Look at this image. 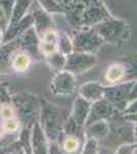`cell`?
Instances as JSON below:
<instances>
[{"label": "cell", "instance_id": "24", "mask_svg": "<svg viewBox=\"0 0 137 154\" xmlns=\"http://www.w3.org/2000/svg\"><path fill=\"white\" fill-rule=\"evenodd\" d=\"M2 41H3V30L0 29V45H1Z\"/></svg>", "mask_w": 137, "mask_h": 154}, {"label": "cell", "instance_id": "13", "mask_svg": "<svg viewBox=\"0 0 137 154\" xmlns=\"http://www.w3.org/2000/svg\"><path fill=\"white\" fill-rule=\"evenodd\" d=\"M32 2H33V0H14L13 9H12L10 19H9L8 26L19 22V20L23 19L26 16Z\"/></svg>", "mask_w": 137, "mask_h": 154}, {"label": "cell", "instance_id": "5", "mask_svg": "<svg viewBox=\"0 0 137 154\" xmlns=\"http://www.w3.org/2000/svg\"><path fill=\"white\" fill-rule=\"evenodd\" d=\"M12 100L16 107V115L19 121L27 123L34 118V114L37 110V103L34 97L29 95H16Z\"/></svg>", "mask_w": 137, "mask_h": 154}, {"label": "cell", "instance_id": "6", "mask_svg": "<svg viewBox=\"0 0 137 154\" xmlns=\"http://www.w3.org/2000/svg\"><path fill=\"white\" fill-rule=\"evenodd\" d=\"M75 78L73 73L68 70L58 71L53 77L50 88L55 95H69L75 88Z\"/></svg>", "mask_w": 137, "mask_h": 154}, {"label": "cell", "instance_id": "19", "mask_svg": "<svg viewBox=\"0 0 137 154\" xmlns=\"http://www.w3.org/2000/svg\"><path fill=\"white\" fill-rule=\"evenodd\" d=\"M14 5V0H0V7L2 8V11H4L7 19H10L12 9H13Z\"/></svg>", "mask_w": 137, "mask_h": 154}, {"label": "cell", "instance_id": "23", "mask_svg": "<svg viewBox=\"0 0 137 154\" xmlns=\"http://www.w3.org/2000/svg\"><path fill=\"white\" fill-rule=\"evenodd\" d=\"M8 23H9V20L7 19L4 11H2V8L0 7V29L3 30V32L5 31L6 28L8 27Z\"/></svg>", "mask_w": 137, "mask_h": 154}, {"label": "cell", "instance_id": "11", "mask_svg": "<svg viewBox=\"0 0 137 154\" xmlns=\"http://www.w3.org/2000/svg\"><path fill=\"white\" fill-rule=\"evenodd\" d=\"M33 27L38 37L42 36L45 32L49 31V30L55 29L53 21L45 11H41V9L36 11L33 14Z\"/></svg>", "mask_w": 137, "mask_h": 154}, {"label": "cell", "instance_id": "14", "mask_svg": "<svg viewBox=\"0 0 137 154\" xmlns=\"http://www.w3.org/2000/svg\"><path fill=\"white\" fill-rule=\"evenodd\" d=\"M32 145H33L34 154H46V143L44 139L43 131L38 125H34L33 137H32Z\"/></svg>", "mask_w": 137, "mask_h": 154}, {"label": "cell", "instance_id": "2", "mask_svg": "<svg viewBox=\"0 0 137 154\" xmlns=\"http://www.w3.org/2000/svg\"><path fill=\"white\" fill-rule=\"evenodd\" d=\"M114 18L101 0H88L80 18V29L93 28L97 24Z\"/></svg>", "mask_w": 137, "mask_h": 154}, {"label": "cell", "instance_id": "10", "mask_svg": "<svg viewBox=\"0 0 137 154\" xmlns=\"http://www.w3.org/2000/svg\"><path fill=\"white\" fill-rule=\"evenodd\" d=\"M17 49H19L17 38L0 45V74L6 72L7 69L10 67L11 57Z\"/></svg>", "mask_w": 137, "mask_h": 154}, {"label": "cell", "instance_id": "15", "mask_svg": "<svg viewBox=\"0 0 137 154\" xmlns=\"http://www.w3.org/2000/svg\"><path fill=\"white\" fill-rule=\"evenodd\" d=\"M103 93V89L98 83H87L81 88V94L87 100H98Z\"/></svg>", "mask_w": 137, "mask_h": 154}, {"label": "cell", "instance_id": "16", "mask_svg": "<svg viewBox=\"0 0 137 154\" xmlns=\"http://www.w3.org/2000/svg\"><path fill=\"white\" fill-rule=\"evenodd\" d=\"M126 67L122 64H115L108 69L106 73V79L111 83L118 82L125 77Z\"/></svg>", "mask_w": 137, "mask_h": 154}, {"label": "cell", "instance_id": "3", "mask_svg": "<svg viewBox=\"0 0 137 154\" xmlns=\"http://www.w3.org/2000/svg\"><path fill=\"white\" fill-rule=\"evenodd\" d=\"M73 51L86 54H95L104 43L100 36L93 28L81 29L72 39Z\"/></svg>", "mask_w": 137, "mask_h": 154}, {"label": "cell", "instance_id": "9", "mask_svg": "<svg viewBox=\"0 0 137 154\" xmlns=\"http://www.w3.org/2000/svg\"><path fill=\"white\" fill-rule=\"evenodd\" d=\"M39 48L44 57L58 51V33L55 29L49 30L39 37Z\"/></svg>", "mask_w": 137, "mask_h": 154}, {"label": "cell", "instance_id": "17", "mask_svg": "<svg viewBox=\"0 0 137 154\" xmlns=\"http://www.w3.org/2000/svg\"><path fill=\"white\" fill-rule=\"evenodd\" d=\"M46 62L49 65L51 69L53 70L61 71V69L64 68L67 62V56H64L59 51H55V53H52L50 54H47L45 56Z\"/></svg>", "mask_w": 137, "mask_h": 154}, {"label": "cell", "instance_id": "22", "mask_svg": "<svg viewBox=\"0 0 137 154\" xmlns=\"http://www.w3.org/2000/svg\"><path fill=\"white\" fill-rule=\"evenodd\" d=\"M9 101H11L10 96L8 95L6 89L3 88V85L0 84V105H2L3 103L9 102Z\"/></svg>", "mask_w": 137, "mask_h": 154}, {"label": "cell", "instance_id": "4", "mask_svg": "<svg viewBox=\"0 0 137 154\" xmlns=\"http://www.w3.org/2000/svg\"><path fill=\"white\" fill-rule=\"evenodd\" d=\"M97 63V59L94 54H86V53H77L73 51L67 56V62L64 69L70 71L71 73H83Z\"/></svg>", "mask_w": 137, "mask_h": 154}, {"label": "cell", "instance_id": "8", "mask_svg": "<svg viewBox=\"0 0 137 154\" xmlns=\"http://www.w3.org/2000/svg\"><path fill=\"white\" fill-rule=\"evenodd\" d=\"M17 39H19V48L21 49L26 51L27 53H29L30 54H33V56H42L40 53V48H39V37L37 35L33 26L30 27Z\"/></svg>", "mask_w": 137, "mask_h": 154}, {"label": "cell", "instance_id": "21", "mask_svg": "<svg viewBox=\"0 0 137 154\" xmlns=\"http://www.w3.org/2000/svg\"><path fill=\"white\" fill-rule=\"evenodd\" d=\"M77 1L78 0H55V2L64 9V12L73 8Z\"/></svg>", "mask_w": 137, "mask_h": 154}, {"label": "cell", "instance_id": "12", "mask_svg": "<svg viewBox=\"0 0 137 154\" xmlns=\"http://www.w3.org/2000/svg\"><path fill=\"white\" fill-rule=\"evenodd\" d=\"M31 65V54L27 53L23 49H17V51L12 54L10 67L14 69L16 72H25L29 69Z\"/></svg>", "mask_w": 137, "mask_h": 154}, {"label": "cell", "instance_id": "7", "mask_svg": "<svg viewBox=\"0 0 137 154\" xmlns=\"http://www.w3.org/2000/svg\"><path fill=\"white\" fill-rule=\"evenodd\" d=\"M33 22H34L33 14H26L19 22L9 25L5 31L3 32V41H2V43L9 42L19 38L24 32H26L30 27L33 26Z\"/></svg>", "mask_w": 137, "mask_h": 154}, {"label": "cell", "instance_id": "20", "mask_svg": "<svg viewBox=\"0 0 137 154\" xmlns=\"http://www.w3.org/2000/svg\"><path fill=\"white\" fill-rule=\"evenodd\" d=\"M78 146H79L78 142L76 141V139H73V138L67 139L64 143V150L68 151V152H74V151H76Z\"/></svg>", "mask_w": 137, "mask_h": 154}, {"label": "cell", "instance_id": "1", "mask_svg": "<svg viewBox=\"0 0 137 154\" xmlns=\"http://www.w3.org/2000/svg\"><path fill=\"white\" fill-rule=\"evenodd\" d=\"M93 29L104 42H109L116 45L126 43L131 37L130 24L123 20L112 18L97 24Z\"/></svg>", "mask_w": 137, "mask_h": 154}, {"label": "cell", "instance_id": "18", "mask_svg": "<svg viewBox=\"0 0 137 154\" xmlns=\"http://www.w3.org/2000/svg\"><path fill=\"white\" fill-rule=\"evenodd\" d=\"M58 51L64 56L73 53V43L72 39L66 33H58Z\"/></svg>", "mask_w": 137, "mask_h": 154}]
</instances>
